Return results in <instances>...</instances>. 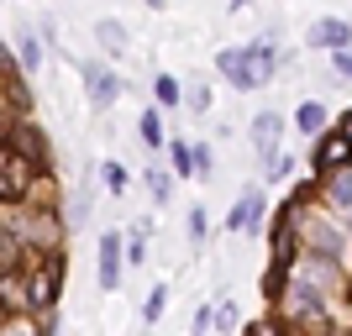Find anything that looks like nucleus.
<instances>
[{"instance_id":"obj_28","label":"nucleus","mask_w":352,"mask_h":336,"mask_svg":"<svg viewBox=\"0 0 352 336\" xmlns=\"http://www.w3.org/2000/svg\"><path fill=\"white\" fill-rule=\"evenodd\" d=\"M232 5H248V0H232Z\"/></svg>"},{"instance_id":"obj_23","label":"nucleus","mask_w":352,"mask_h":336,"mask_svg":"<svg viewBox=\"0 0 352 336\" xmlns=\"http://www.w3.org/2000/svg\"><path fill=\"white\" fill-rule=\"evenodd\" d=\"M105 184H111V194H121V190H126V174H121L116 163H111V168H105Z\"/></svg>"},{"instance_id":"obj_9","label":"nucleus","mask_w":352,"mask_h":336,"mask_svg":"<svg viewBox=\"0 0 352 336\" xmlns=\"http://www.w3.org/2000/svg\"><path fill=\"white\" fill-rule=\"evenodd\" d=\"M310 43H316V47H331V53H337V47H347V43H352V27H347V21H337V16H326V21H316V27H310Z\"/></svg>"},{"instance_id":"obj_16","label":"nucleus","mask_w":352,"mask_h":336,"mask_svg":"<svg viewBox=\"0 0 352 336\" xmlns=\"http://www.w3.org/2000/svg\"><path fill=\"white\" fill-rule=\"evenodd\" d=\"M147 190H153V200H168V194H174V179L163 174V168H147Z\"/></svg>"},{"instance_id":"obj_1","label":"nucleus","mask_w":352,"mask_h":336,"mask_svg":"<svg viewBox=\"0 0 352 336\" xmlns=\"http://www.w3.org/2000/svg\"><path fill=\"white\" fill-rule=\"evenodd\" d=\"M216 69L232 79L236 89H263L268 85V69H274V43H252V47H221L216 53Z\"/></svg>"},{"instance_id":"obj_12","label":"nucleus","mask_w":352,"mask_h":336,"mask_svg":"<svg viewBox=\"0 0 352 336\" xmlns=\"http://www.w3.org/2000/svg\"><path fill=\"white\" fill-rule=\"evenodd\" d=\"M16 58H21V69H27V74H37V69H43V43L21 32V43H16Z\"/></svg>"},{"instance_id":"obj_20","label":"nucleus","mask_w":352,"mask_h":336,"mask_svg":"<svg viewBox=\"0 0 352 336\" xmlns=\"http://www.w3.org/2000/svg\"><path fill=\"white\" fill-rule=\"evenodd\" d=\"M163 305H168V289H153V294H147V305H142V321L153 326L163 315Z\"/></svg>"},{"instance_id":"obj_13","label":"nucleus","mask_w":352,"mask_h":336,"mask_svg":"<svg viewBox=\"0 0 352 336\" xmlns=\"http://www.w3.org/2000/svg\"><path fill=\"white\" fill-rule=\"evenodd\" d=\"M16 263H21V242H16L11 226L0 221V268H16Z\"/></svg>"},{"instance_id":"obj_10","label":"nucleus","mask_w":352,"mask_h":336,"mask_svg":"<svg viewBox=\"0 0 352 336\" xmlns=\"http://www.w3.org/2000/svg\"><path fill=\"white\" fill-rule=\"evenodd\" d=\"M121 284V236H105L100 242V289H116Z\"/></svg>"},{"instance_id":"obj_24","label":"nucleus","mask_w":352,"mask_h":336,"mask_svg":"<svg viewBox=\"0 0 352 336\" xmlns=\"http://www.w3.org/2000/svg\"><path fill=\"white\" fill-rule=\"evenodd\" d=\"M158 100H163V105L179 100V85H174V79H158Z\"/></svg>"},{"instance_id":"obj_18","label":"nucleus","mask_w":352,"mask_h":336,"mask_svg":"<svg viewBox=\"0 0 352 336\" xmlns=\"http://www.w3.org/2000/svg\"><path fill=\"white\" fill-rule=\"evenodd\" d=\"M121 247H126V258H132V263H142V258H147V226H137V232L126 236Z\"/></svg>"},{"instance_id":"obj_15","label":"nucleus","mask_w":352,"mask_h":336,"mask_svg":"<svg viewBox=\"0 0 352 336\" xmlns=\"http://www.w3.org/2000/svg\"><path fill=\"white\" fill-rule=\"evenodd\" d=\"M137 132H142L147 147H158L163 142V116H158V111H142V126H137Z\"/></svg>"},{"instance_id":"obj_26","label":"nucleus","mask_w":352,"mask_h":336,"mask_svg":"<svg viewBox=\"0 0 352 336\" xmlns=\"http://www.w3.org/2000/svg\"><path fill=\"white\" fill-rule=\"evenodd\" d=\"M337 74H352V47H337Z\"/></svg>"},{"instance_id":"obj_5","label":"nucleus","mask_w":352,"mask_h":336,"mask_svg":"<svg viewBox=\"0 0 352 336\" xmlns=\"http://www.w3.org/2000/svg\"><path fill=\"white\" fill-rule=\"evenodd\" d=\"M85 89H89V105L95 111H111L121 95V79L111 69H100V63H85Z\"/></svg>"},{"instance_id":"obj_21","label":"nucleus","mask_w":352,"mask_h":336,"mask_svg":"<svg viewBox=\"0 0 352 336\" xmlns=\"http://www.w3.org/2000/svg\"><path fill=\"white\" fill-rule=\"evenodd\" d=\"M168 158H174L179 174H190V142H168Z\"/></svg>"},{"instance_id":"obj_2","label":"nucleus","mask_w":352,"mask_h":336,"mask_svg":"<svg viewBox=\"0 0 352 336\" xmlns=\"http://www.w3.org/2000/svg\"><path fill=\"white\" fill-rule=\"evenodd\" d=\"M279 137H284V121L274 116V111L252 116V142H258V158H263V174L268 179H279L284 168H289V158L279 153Z\"/></svg>"},{"instance_id":"obj_11","label":"nucleus","mask_w":352,"mask_h":336,"mask_svg":"<svg viewBox=\"0 0 352 336\" xmlns=\"http://www.w3.org/2000/svg\"><path fill=\"white\" fill-rule=\"evenodd\" d=\"M326 200L337 205V210H352V174L331 168V184H326Z\"/></svg>"},{"instance_id":"obj_14","label":"nucleus","mask_w":352,"mask_h":336,"mask_svg":"<svg viewBox=\"0 0 352 336\" xmlns=\"http://www.w3.org/2000/svg\"><path fill=\"white\" fill-rule=\"evenodd\" d=\"M321 121H326V111H321V105H316V100H305V105H300V116H294V126L316 137V132H321Z\"/></svg>"},{"instance_id":"obj_29","label":"nucleus","mask_w":352,"mask_h":336,"mask_svg":"<svg viewBox=\"0 0 352 336\" xmlns=\"http://www.w3.org/2000/svg\"><path fill=\"white\" fill-rule=\"evenodd\" d=\"M147 5H163V0H147Z\"/></svg>"},{"instance_id":"obj_22","label":"nucleus","mask_w":352,"mask_h":336,"mask_svg":"<svg viewBox=\"0 0 352 336\" xmlns=\"http://www.w3.org/2000/svg\"><path fill=\"white\" fill-rule=\"evenodd\" d=\"M210 105V89L206 85H190V111H206Z\"/></svg>"},{"instance_id":"obj_6","label":"nucleus","mask_w":352,"mask_h":336,"mask_svg":"<svg viewBox=\"0 0 352 336\" xmlns=\"http://www.w3.org/2000/svg\"><path fill=\"white\" fill-rule=\"evenodd\" d=\"M0 315H27V273L0 268Z\"/></svg>"},{"instance_id":"obj_25","label":"nucleus","mask_w":352,"mask_h":336,"mask_svg":"<svg viewBox=\"0 0 352 336\" xmlns=\"http://www.w3.org/2000/svg\"><path fill=\"white\" fill-rule=\"evenodd\" d=\"M190 236H195V242L206 236V216H200V210H190Z\"/></svg>"},{"instance_id":"obj_27","label":"nucleus","mask_w":352,"mask_h":336,"mask_svg":"<svg viewBox=\"0 0 352 336\" xmlns=\"http://www.w3.org/2000/svg\"><path fill=\"white\" fill-rule=\"evenodd\" d=\"M342 132H347V137H352V116H347V126H342Z\"/></svg>"},{"instance_id":"obj_19","label":"nucleus","mask_w":352,"mask_h":336,"mask_svg":"<svg viewBox=\"0 0 352 336\" xmlns=\"http://www.w3.org/2000/svg\"><path fill=\"white\" fill-rule=\"evenodd\" d=\"M190 174H195V179H210V147H206V142L190 147Z\"/></svg>"},{"instance_id":"obj_17","label":"nucleus","mask_w":352,"mask_h":336,"mask_svg":"<svg viewBox=\"0 0 352 336\" xmlns=\"http://www.w3.org/2000/svg\"><path fill=\"white\" fill-rule=\"evenodd\" d=\"M95 37H100V43L111 47V53H121V47H126V37H121V27H116V21H100V27H95Z\"/></svg>"},{"instance_id":"obj_7","label":"nucleus","mask_w":352,"mask_h":336,"mask_svg":"<svg viewBox=\"0 0 352 336\" xmlns=\"http://www.w3.org/2000/svg\"><path fill=\"white\" fill-rule=\"evenodd\" d=\"M347 158H352V137H347V132L321 137V147H316V168H321V174H331V168H347Z\"/></svg>"},{"instance_id":"obj_3","label":"nucleus","mask_w":352,"mask_h":336,"mask_svg":"<svg viewBox=\"0 0 352 336\" xmlns=\"http://www.w3.org/2000/svg\"><path fill=\"white\" fill-rule=\"evenodd\" d=\"M53 305H58V258L47 252L43 263L27 273V310H37V315H43V326H47Z\"/></svg>"},{"instance_id":"obj_8","label":"nucleus","mask_w":352,"mask_h":336,"mask_svg":"<svg viewBox=\"0 0 352 336\" xmlns=\"http://www.w3.org/2000/svg\"><path fill=\"white\" fill-rule=\"evenodd\" d=\"M258 221H263V194L248 190L242 200H236V210L226 216V232H258Z\"/></svg>"},{"instance_id":"obj_4","label":"nucleus","mask_w":352,"mask_h":336,"mask_svg":"<svg viewBox=\"0 0 352 336\" xmlns=\"http://www.w3.org/2000/svg\"><path fill=\"white\" fill-rule=\"evenodd\" d=\"M32 174H43L27 153H16V147H0V205L11 200V194H27Z\"/></svg>"}]
</instances>
